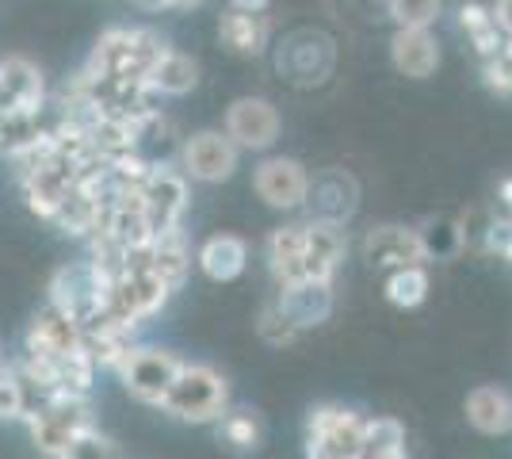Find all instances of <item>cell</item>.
Returning a JSON list of instances; mask_svg holds the SVG:
<instances>
[{
  "label": "cell",
  "mask_w": 512,
  "mask_h": 459,
  "mask_svg": "<svg viewBox=\"0 0 512 459\" xmlns=\"http://www.w3.org/2000/svg\"><path fill=\"white\" fill-rule=\"evenodd\" d=\"M169 50V43L153 27H107L88 54V73L115 77L123 85H146L153 62Z\"/></svg>",
  "instance_id": "obj_1"
},
{
  "label": "cell",
  "mask_w": 512,
  "mask_h": 459,
  "mask_svg": "<svg viewBox=\"0 0 512 459\" xmlns=\"http://www.w3.org/2000/svg\"><path fill=\"white\" fill-rule=\"evenodd\" d=\"M161 410L176 417V421L214 425L218 417L230 410V387H226V379L214 372L211 364H180L169 394L161 398Z\"/></svg>",
  "instance_id": "obj_2"
},
{
  "label": "cell",
  "mask_w": 512,
  "mask_h": 459,
  "mask_svg": "<svg viewBox=\"0 0 512 459\" xmlns=\"http://www.w3.org/2000/svg\"><path fill=\"white\" fill-rule=\"evenodd\" d=\"M23 421H27V433L35 440V448L46 459H62L69 440L92 425V406H88V394L58 391L46 402H39L35 410H27Z\"/></svg>",
  "instance_id": "obj_3"
},
{
  "label": "cell",
  "mask_w": 512,
  "mask_h": 459,
  "mask_svg": "<svg viewBox=\"0 0 512 459\" xmlns=\"http://www.w3.org/2000/svg\"><path fill=\"white\" fill-rule=\"evenodd\" d=\"M363 417L344 406H314L306 417V456L310 459H360Z\"/></svg>",
  "instance_id": "obj_4"
},
{
  "label": "cell",
  "mask_w": 512,
  "mask_h": 459,
  "mask_svg": "<svg viewBox=\"0 0 512 459\" xmlns=\"http://www.w3.org/2000/svg\"><path fill=\"white\" fill-rule=\"evenodd\" d=\"M237 161H241V150L226 131H195L180 142L176 169L199 184H222L237 173Z\"/></svg>",
  "instance_id": "obj_5"
},
{
  "label": "cell",
  "mask_w": 512,
  "mask_h": 459,
  "mask_svg": "<svg viewBox=\"0 0 512 459\" xmlns=\"http://www.w3.org/2000/svg\"><path fill=\"white\" fill-rule=\"evenodd\" d=\"M180 356L169 349H146V345H134L130 356L115 368L130 398L146 402V406H161V398L169 394L172 379L180 372Z\"/></svg>",
  "instance_id": "obj_6"
},
{
  "label": "cell",
  "mask_w": 512,
  "mask_h": 459,
  "mask_svg": "<svg viewBox=\"0 0 512 459\" xmlns=\"http://www.w3.org/2000/svg\"><path fill=\"white\" fill-rule=\"evenodd\" d=\"M138 192H142V207H146L153 234L180 226L184 211H188V176L180 169L150 161V173L138 184Z\"/></svg>",
  "instance_id": "obj_7"
},
{
  "label": "cell",
  "mask_w": 512,
  "mask_h": 459,
  "mask_svg": "<svg viewBox=\"0 0 512 459\" xmlns=\"http://www.w3.org/2000/svg\"><path fill=\"white\" fill-rule=\"evenodd\" d=\"M107 284H111V280H104L92 261L62 264V268L50 276V295H46V303H54L58 310H65L69 318L85 322L88 314L104 303Z\"/></svg>",
  "instance_id": "obj_8"
},
{
  "label": "cell",
  "mask_w": 512,
  "mask_h": 459,
  "mask_svg": "<svg viewBox=\"0 0 512 459\" xmlns=\"http://www.w3.org/2000/svg\"><path fill=\"white\" fill-rule=\"evenodd\" d=\"M279 111L272 100L264 96H241L226 108V127L222 131L230 134L237 150H272L279 138Z\"/></svg>",
  "instance_id": "obj_9"
},
{
  "label": "cell",
  "mask_w": 512,
  "mask_h": 459,
  "mask_svg": "<svg viewBox=\"0 0 512 459\" xmlns=\"http://www.w3.org/2000/svg\"><path fill=\"white\" fill-rule=\"evenodd\" d=\"M81 349V322L69 318L65 310H58L54 303H46L23 337V356H35V360H50L58 364L62 356Z\"/></svg>",
  "instance_id": "obj_10"
},
{
  "label": "cell",
  "mask_w": 512,
  "mask_h": 459,
  "mask_svg": "<svg viewBox=\"0 0 512 459\" xmlns=\"http://www.w3.org/2000/svg\"><path fill=\"white\" fill-rule=\"evenodd\" d=\"M253 192L276 211H295L310 199V176L295 157H264L253 173Z\"/></svg>",
  "instance_id": "obj_11"
},
{
  "label": "cell",
  "mask_w": 512,
  "mask_h": 459,
  "mask_svg": "<svg viewBox=\"0 0 512 459\" xmlns=\"http://www.w3.org/2000/svg\"><path fill=\"white\" fill-rule=\"evenodd\" d=\"M46 104V77L23 54L0 58V111H39Z\"/></svg>",
  "instance_id": "obj_12"
},
{
  "label": "cell",
  "mask_w": 512,
  "mask_h": 459,
  "mask_svg": "<svg viewBox=\"0 0 512 459\" xmlns=\"http://www.w3.org/2000/svg\"><path fill=\"white\" fill-rule=\"evenodd\" d=\"M390 62L402 77L425 81L440 66V43L432 35V27H398L390 39Z\"/></svg>",
  "instance_id": "obj_13"
},
{
  "label": "cell",
  "mask_w": 512,
  "mask_h": 459,
  "mask_svg": "<svg viewBox=\"0 0 512 459\" xmlns=\"http://www.w3.org/2000/svg\"><path fill=\"white\" fill-rule=\"evenodd\" d=\"M276 306L287 314V322L295 329L321 326L333 314V284L329 280H295V284H283Z\"/></svg>",
  "instance_id": "obj_14"
},
{
  "label": "cell",
  "mask_w": 512,
  "mask_h": 459,
  "mask_svg": "<svg viewBox=\"0 0 512 459\" xmlns=\"http://www.w3.org/2000/svg\"><path fill=\"white\" fill-rule=\"evenodd\" d=\"M344 226L333 219H314L306 222V280H329L337 276V268L344 261Z\"/></svg>",
  "instance_id": "obj_15"
},
{
  "label": "cell",
  "mask_w": 512,
  "mask_h": 459,
  "mask_svg": "<svg viewBox=\"0 0 512 459\" xmlns=\"http://www.w3.org/2000/svg\"><path fill=\"white\" fill-rule=\"evenodd\" d=\"M363 257L375 268H406V264H425V245L417 230L406 226H375L363 241Z\"/></svg>",
  "instance_id": "obj_16"
},
{
  "label": "cell",
  "mask_w": 512,
  "mask_h": 459,
  "mask_svg": "<svg viewBox=\"0 0 512 459\" xmlns=\"http://www.w3.org/2000/svg\"><path fill=\"white\" fill-rule=\"evenodd\" d=\"M195 264L203 268L207 280L230 284V280H237L245 272V264H249V245L241 238H234V234H214V238H207L199 245Z\"/></svg>",
  "instance_id": "obj_17"
},
{
  "label": "cell",
  "mask_w": 512,
  "mask_h": 459,
  "mask_svg": "<svg viewBox=\"0 0 512 459\" xmlns=\"http://www.w3.org/2000/svg\"><path fill=\"white\" fill-rule=\"evenodd\" d=\"M268 264H272V276L279 280V287L306 280V222H291V226L272 230Z\"/></svg>",
  "instance_id": "obj_18"
},
{
  "label": "cell",
  "mask_w": 512,
  "mask_h": 459,
  "mask_svg": "<svg viewBox=\"0 0 512 459\" xmlns=\"http://www.w3.org/2000/svg\"><path fill=\"white\" fill-rule=\"evenodd\" d=\"M268 35H272V23H268L264 12H237V8H226L222 20H218V39L230 46L234 54H241V58L264 54Z\"/></svg>",
  "instance_id": "obj_19"
},
{
  "label": "cell",
  "mask_w": 512,
  "mask_h": 459,
  "mask_svg": "<svg viewBox=\"0 0 512 459\" xmlns=\"http://www.w3.org/2000/svg\"><path fill=\"white\" fill-rule=\"evenodd\" d=\"M150 268L161 276V280H165V287H169V291L184 287V280H188V268H192V249H188V241H184V230H180V226L153 234Z\"/></svg>",
  "instance_id": "obj_20"
},
{
  "label": "cell",
  "mask_w": 512,
  "mask_h": 459,
  "mask_svg": "<svg viewBox=\"0 0 512 459\" xmlns=\"http://www.w3.org/2000/svg\"><path fill=\"white\" fill-rule=\"evenodd\" d=\"M467 421L486 437L512 433V398L501 387H474L467 394Z\"/></svg>",
  "instance_id": "obj_21"
},
{
  "label": "cell",
  "mask_w": 512,
  "mask_h": 459,
  "mask_svg": "<svg viewBox=\"0 0 512 459\" xmlns=\"http://www.w3.org/2000/svg\"><path fill=\"white\" fill-rule=\"evenodd\" d=\"M146 85L157 92V96H188L195 85H199V62L184 50H165L157 62H153Z\"/></svg>",
  "instance_id": "obj_22"
},
{
  "label": "cell",
  "mask_w": 512,
  "mask_h": 459,
  "mask_svg": "<svg viewBox=\"0 0 512 459\" xmlns=\"http://www.w3.org/2000/svg\"><path fill=\"white\" fill-rule=\"evenodd\" d=\"M402 448H406V429L398 417H363L360 459H383Z\"/></svg>",
  "instance_id": "obj_23"
},
{
  "label": "cell",
  "mask_w": 512,
  "mask_h": 459,
  "mask_svg": "<svg viewBox=\"0 0 512 459\" xmlns=\"http://www.w3.org/2000/svg\"><path fill=\"white\" fill-rule=\"evenodd\" d=\"M386 303L402 306V310H413L428 299V272L425 264H406V268H390L386 276Z\"/></svg>",
  "instance_id": "obj_24"
},
{
  "label": "cell",
  "mask_w": 512,
  "mask_h": 459,
  "mask_svg": "<svg viewBox=\"0 0 512 459\" xmlns=\"http://www.w3.org/2000/svg\"><path fill=\"white\" fill-rule=\"evenodd\" d=\"M214 425H218V437L226 440L234 452H256L264 444V425L253 410H226Z\"/></svg>",
  "instance_id": "obj_25"
},
{
  "label": "cell",
  "mask_w": 512,
  "mask_h": 459,
  "mask_svg": "<svg viewBox=\"0 0 512 459\" xmlns=\"http://www.w3.org/2000/svg\"><path fill=\"white\" fill-rule=\"evenodd\" d=\"M386 12L398 27H432L444 12V0H386Z\"/></svg>",
  "instance_id": "obj_26"
},
{
  "label": "cell",
  "mask_w": 512,
  "mask_h": 459,
  "mask_svg": "<svg viewBox=\"0 0 512 459\" xmlns=\"http://www.w3.org/2000/svg\"><path fill=\"white\" fill-rule=\"evenodd\" d=\"M62 459H123V456H119V444L115 440L104 437L96 425H88V429H81L77 437L69 440Z\"/></svg>",
  "instance_id": "obj_27"
},
{
  "label": "cell",
  "mask_w": 512,
  "mask_h": 459,
  "mask_svg": "<svg viewBox=\"0 0 512 459\" xmlns=\"http://www.w3.org/2000/svg\"><path fill=\"white\" fill-rule=\"evenodd\" d=\"M421 245H425V261L428 257H448L455 253L463 238H459V226H451V222H428V230L421 234Z\"/></svg>",
  "instance_id": "obj_28"
},
{
  "label": "cell",
  "mask_w": 512,
  "mask_h": 459,
  "mask_svg": "<svg viewBox=\"0 0 512 459\" xmlns=\"http://www.w3.org/2000/svg\"><path fill=\"white\" fill-rule=\"evenodd\" d=\"M256 329H260V337H264L268 345H291V341L299 337V329L287 322V314H283V310H279L276 303L264 306V314H260Z\"/></svg>",
  "instance_id": "obj_29"
},
{
  "label": "cell",
  "mask_w": 512,
  "mask_h": 459,
  "mask_svg": "<svg viewBox=\"0 0 512 459\" xmlns=\"http://www.w3.org/2000/svg\"><path fill=\"white\" fill-rule=\"evenodd\" d=\"M486 257H497V261H512V215L509 219H490L486 222V234H482V245H478Z\"/></svg>",
  "instance_id": "obj_30"
},
{
  "label": "cell",
  "mask_w": 512,
  "mask_h": 459,
  "mask_svg": "<svg viewBox=\"0 0 512 459\" xmlns=\"http://www.w3.org/2000/svg\"><path fill=\"white\" fill-rule=\"evenodd\" d=\"M23 387L16 368H4L0 364V421H12V417H23Z\"/></svg>",
  "instance_id": "obj_31"
},
{
  "label": "cell",
  "mask_w": 512,
  "mask_h": 459,
  "mask_svg": "<svg viewBox=\"0 0 512 459\" xmlns=\"http://www.w3.org/2000/svg\"><path fill=\"white\" fill-rule=\"evenodd\" d=\"M459 27L467 31L470 39H478V35L493 31L497 23H493V12L486 8V4H478V0H467V4H459Z\"/></svg>",
  "instance_id": "obj_32"
},
{
  "label": "cell",
  "mask_w": 512,
  "mask_h": 459,
  "mask_svg": "<svg viewBox=\"0 0 512 459\" xmlns=\"http://www.w3.org/2000/svg\"><path fill=\"white\" fill-rule=\"evenodd\" d=\"M482 77H486V85H490L493 92L512 96V66L509 62H501L497 54H493V58H482Z\"/></svg>",
  "instance_id": "obj_33"
},
{
  "label": "cell",
  "mask_w": 512,
  "mask_h": 459,
  "mask_svg": "<svg viewBox=\"0 0 512 459\" xmlns=\"http://www.w3.org/2000/svg\"><path fill=\"white\" fill-rule=\"evenodd\" d=\"M490 12H493V23L501 27V35H512V0H497Z\"/></svg>",
  "instance_id": "obj_34"
},
{
  "label": "cell",
  "mask_w": 512,
  "mask_h": 459,
  "mask_svg": "<svg viewBox=\"0 0 512 459\" xmlns=\"http://www.w3.org/2000/svg\"><path fill=\"white\" fill-rule=\"evenodd\" d=\"M268 4L272 0H230V8H237V12H268Z\"/></svg>",
  "instance_id": "obj_35"
},
{
  "label": "cell",
  "mask_w": 512,
  "mask_h": 459,
  "mask_svg": "<svg viewBox=\"0 0 512 459\" xmlns=\"http://www.w3.org/2000/svg\"><path fill=\"white\" fill-rule=\"evenodd\" d=\"M138 8H146V12H165V8H180V0H134Z\"/></svg>",
  "instance_id": "obj_36"
},
{
  "label": "cell",
  "mask_w": 512,
  "mask_h": 459,
  "mask_svg": "<svg viewBox=\"0 0 512 459\" xmlns=\"http://www.w3.org/2000/svg\"><path fill=\"white\" fill-rule=\"evenodd\" d=\"M497 196H501V203L509 207V215H512V176H509V180H501V188H497Z\"/></svg>",
  "instance_id": "obj_37"
},
{
  "label": "cell",
  "mask_w": 512,
  "mask_h": 459,
  "mask_svg": "<svg viewBox=\"0 0 512 459\" xmlns=\"http://www.w3.org/2000/svg\"><path fill=\"white\" fill-rule=\"evenodd\" d=\"M383 459H409V456H406V448H402V452H390V456H383Z\"/></svg>",
  "instance_id": "obj_38"
},
{
  "label": "cell",
  "mask_w": 512,
  "mask_h": 459,
  "mask_svg": "<svg viewBox=\"0 0 512 459\" xmlns=\"http://www.w3.org/2000/svg\"><path fill=\"white\" fill-rule=\"evenodd\" d=\"M0 131H4V111H0Z\"/></svg>",
  "instance_id": "obj_39"
}]
</instances>
